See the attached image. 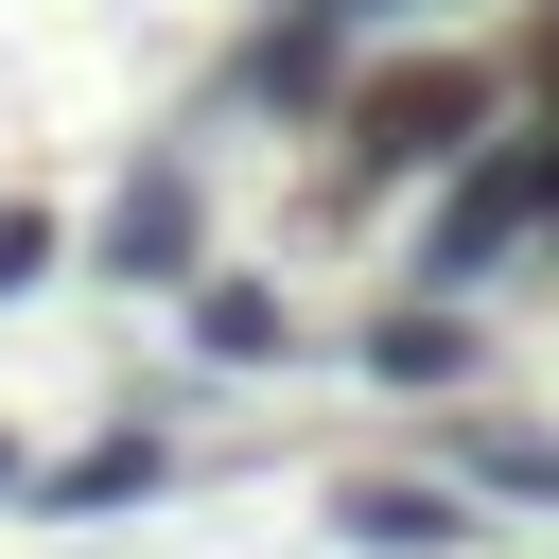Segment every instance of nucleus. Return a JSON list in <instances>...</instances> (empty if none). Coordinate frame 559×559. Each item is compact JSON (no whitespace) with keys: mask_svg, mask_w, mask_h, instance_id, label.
<instances>
[{"mask_svg":"<svg viewBox=\"0 0 559 559\" xmlns=\"http://www.w3.org/2000/svg\"><path fill=\"white\" fill-rule=\"evenodd\" d=\"M489 140V70L472 52H419V70H367L332 105V192H402V175H454Z\"/></svg>","mask_w":559,"mask_h":559,"instance_id":"obj_1","label":"nucleus"},{"mask_svg":"<svg viewBox=\"0 0 559 559\" xmlns=\"http://www.w3.org/2000/svg\"><path fill=\"white\" fill-rule=\"evenodd\" d=\"M524 245H559V192H542V122H489V140L437 175V210H419V280H437V297H472V280H507Z\"/></svg>","mask_w":559,"mask_h":559,"instance_id":"obj_2","label":"nucleus"},{"mask_svg":"<svg viewBox=\"0 0 559 559\" xmlns=\"http://www.w3.org/2000/svg\"><path fill=\"white\" fill-rule=\"evenodd\" d=\"M87 262H105L122 297H192V280H210V175H192V140H157V157H122V192H105V227H87Z\"/></svg>","mask_w":559,"mask_h":559,"instance_id":"obj_3","label":"nucleus"},{"mask_svg":"<svg viewBox=\"0 0 559 559\" xmlns=\"http://www.w3.org/2000/svg\"><path fill=\"white\" fill-rule=\"evenodd\" d=\"M227 105H280V122L349 105V0H280V17L227 52Z\"/></svg>","mask_w":559,"mask_h":559,"instance_id":"obj_4","label":"nucleus"},{"mask_svg":"<svg viewBox=\"0 0 559 559\" xmlns=\"http://www.w3.org/2000/svg\"><path fill=\"white\" fill-rule=\"evenodd\" d=\"M332 524H349L367 559H437V542H472V489H437V472H349Z\"/></svg>","mask_w":559,"mask_h":559,"instance_id":"obj_5","label":"nucleus"},{"mask_svg":"<svg viewBox=\"0 0 559 559\" xmlns=\"http://www.w3.org/2000/svg\"><path fill=\"white\" fill-rule=\"evenodd\" d=\"M367 384H402V402L472 384V314H454V297H384V314H367Z\"/></svg>","mask_w":559,"mask_h":559,"instance_id":"obj_6","label":"nucleus"},{"mask_svg":"<svg viewBox=\"0 0 559 559\" xmlns=\"http://www.w3.org/2000/svg\"><path fill=\"white\" fill-rule=\"evenodd\" d=\"M140 489H175V437H157V419H122V437H87V454L35 472V507H70V524H87V507H140Z\"/></svg>","mask_w":559,"mask_h":559,"instance_id":"obj_7","label":"nucleus"},{"mask_svg":"<svg viewBox=\"0 0 559 559\" xmlns=\"http://www.w3.org/2000/svg\"><path fill=\"white\" fill-rule=\"evenodd\" d=\"M192 349H210V367H280V349H297V314H280L262 280H227V262H210V280H192Z\"/></svg>","mask_w":559,"mask_h":559,"instance_id":"obj_8","label":"nucleus"},{"mask_svg":"<svg viewBox=\"0 0 559 559\" xmlns=\"http://www.w3.org/2000/svg\"><path fill=\"white\" fill-rule=\"evenodd\" d=\"M472 489H507V507H559V437H472Z\"/></svg>","mask_w":559,"mask_h":559,"instance_id":"obj_9","label":"nucleus"},{"mask_svg":"<svg viewBox=\"0 0 559 559\" xmlns=\"http://www.w3.org/2000/svg\"><path fill=\"white\" fill-rule=\"evenodd\" d=\"M52 262H70V227H52V210H35V192H0V297H35V280H52Z\"/></svg>","mask_w":559,"mask_h":559,"instance_id":"obj_10","label":"nucleus"},{"mask_svg":"<svg viewBox=\"0 0 559 559\" xmlns=\"http://www.w3.org/2000/svg\"><path fill=\"white\" fill-rule=\"evenodd\" d=\"M0 489H35V454H17V437H0Z\"/></svg>","mask_w":559,"mask_h":559,"instance_id":"obj_11","label":"nucleus"}]
</instances>
